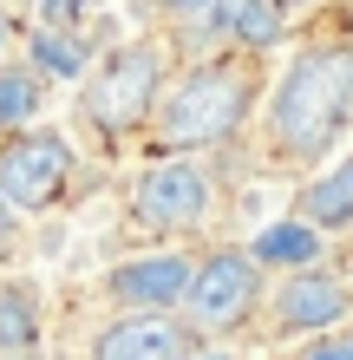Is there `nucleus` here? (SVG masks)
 <instances>
[{
	"label": "nucleus",
	"mask_w": 353,
	"mask_h": 360,
	"mask_svg": "<svg viewBox=\"0 0 353 360\" xmlns=\"http://www.w3.org/2000/svg\"><path fill=\"white\" fill-rule=\"evenodd\" d=\"M347 131H353V39H334V46L321 39V46L295 53V66L268 86L262 144L288 171H314L334 158Z\"/></svg>",
	"instance_id": "1"
},
{
	"label": "nucleus",
	"mask_w": 353,
	"mask_h": 360,
	"mask_svg": "<svg viewBox=\"0 0 353 360\" xmlns=\"http://www.w3.org/2000/svg\"><path fill=\"white\" fill-rule=\"evenodd\" d=\"M255 98H262V53H242V46H222L210 59H197L190 72L164 79L157 92V112L144 124L157 158H197V151H216L229 144L248 118H255Z\"/></svg>",
	"instance_id": "2"
},
{
	"label": "nucleus",
	"mask_w": 353,
	"mask_h": 360,
	"mask_svg": "<svg viewBox=\"0 0 353 360\" xmlns=\"http://www.w3.org/2000/svg\"><path fill=\"white\" fill-rule=\"evenodd\" d=\"M157 92H164V46L157 39H131V46H118V53H105L92 66V79H86V124L118 144V138H131V131L151 124Z\"/></svg>",
	"instance_id": "3"
},
{
	"label": "nucleus",
	"mask_w": 353,
	"mask_h": 360,
	"mask_svg": "<svg viewBox=\"0 0 353 360\" xmlns=\"http://www.w3.org/2000/svg\"><path fill=\"white\" fill-rule=\"evenodd\" d=\"M262 262L255 249L242 243H222L210 249V256H197V275H190V295H183V321H190L197 334H236L255 321L262 308Z\"/></svg>",
	"instance_id": "4"
},
{
	"label": "nucleus",
	"mask_w": 353,
	"mask_h": 360,
	"mask_svg": "<svg viewBox=\"0 0 353 360\" xmlns=\"http://www.w3.org/2000/svg\"><path fill=\"white\" fill-rule=\"evenodd\" d=\"M79 158L72 144L46 131V124H20V131L0 138V197H7L20 217H46L72 197Z\"/></svg>",
	"instance_id": "5"
},
{
	"label": "nucleus",
	"mask_w": 353,
	"mask_h": 360,
	"mask_svg": "<svg viewBox=\"0 0 353 360\" xmlns=\"http://www.w3.org/2000/svg\"><path fill=\"white\" fill-rule=\"evenodd\" d=\"M210 210H216V184L210 171H203L197 158H157V164H144L138 184H131V217L144 229H157V236H190V229L210 223Z\"/></svg>",
	"instance_id": "6"
},
{
	"label": "nucleus",
	"mask_w": 353,
	"mask_h": 360,
	"mask_svg": "<svg viewBox=\"0 0 353 360\" xmlns=\"http://www.w3.org/2000/svg\"><path fill=\"white\" fill-rule=\"evenodd\" d=\"M353 314V288L340 275H327L321 262L307 269H288V282L275 288L268 302V334L275 341H301V334H327V328H347Z\"/></svg>",
	"instance_id": "7"
},
{
	"label": "nucleus",
	"mask_w": 353,
	"mask_h": 360,
	"mask_svg": "<svg viewBox=\"0 0 353 360\" xmlns=\"http://www.w3.org/2000/svg\"><path fill=\"white\" fill-rule=\"evenodd\" d=\"M197 354V328L177 308H118L92 334V360H183Z\"/></svg>",
	"instance_id": "8"
},
{
	"label": "nucleus",
	"mask_w": 353,
	"mask_h": 360,
	"mask_svg": "<svg viewBox=\"0 0 353 360\" xmlns=\"http://www.w3.org/2000/svg\"><path fill=\"white\" fill-rule=\"evenodd\" d=\"M190 275H197V256H183V249L124 256V262L105 275V302H112V308H177V314H183Z\"/></svg>",
	"instance_id": "9"
},
{
	"label": "nucleus",
	"mask_w": 353,
	"mask_h": 360,
	"mask_svg": "<svg viewBox=\"0 0 353 360\" xmlns=\"http://www.w3.org/2000/svg\"><path fill=\"white\" fill-rule=\"evenodd\" d=\"M216 27L242 53H275L288 33V0H216Z\"/></svg>",
	"instance_id": "10"
},
{
	"label": "nucleus",
	"mask_w": 353,
	"mask_h": 360,
	"mask_svg": "<svg viewBox=\"0 0 353 360\" xmlns=\"http://www.w3.org/2000/svg\"><path fill=\"white\" fill-rule=\"evenodd\" d=\"M295 217L314 223L321 236H327V229H353V158L334 164V171L314 164V177L295 190Z\"/></svg>",
	"instance_id": "11"
},
{
	"label": "nucleus",
	"mask_w": 353,
	"mask_h": 360,
	"mask_svg": "<svg viewBox=\"0 0 353 360\" xmlns=\"http://www.w3.org/2000/svg\"><path fill=\"white\" fill-rule=\"evenodd\" d=\"M39 328H46V314H39V288L7 275L0 282V354H33L39 347Z\"/></svg>",
	"instance_id": "12"
},
{
	"label": "nucleus",
	"mask_w": 353,
	"mask_h": 360,
	"mask_svg": "<svg viewBox=\"0 0 353 360\" xmlns=\"http://www.w3.org/2000/svg\"><path fill=\"white\" fill-rule=\"evenodd\" d=\"M248 249H255L262 269H307V262H321V229L301 223V217H288V223H268Z\"/></svg>",
	"instance_id": "13"
},
{
	"label": "nucleus",
	"mask_w": 353,
	"mask_h": 360,
	"mask_svg": "<svg viewBox=\"0 0 353 360\" xmlns=\"http://www.w3.org/2000/svg\"><path fill=\"white\" fill-rule=\"evenodd\" d=\"M39 105H46V79L33 66H0V138L20 131V124H33Z\"/></svg>",
	"instance_id": "14"
},
{
	"label": "nucleus",
	"mask_w": 353,
	"mask_h": 360,
	"mask_svg": "<svg viewBox=\"0 0 353 360\" xmlns=\"http://www.w3.org/2000/svg\"><path fill=\"white\" fill-rule=\"evenodd\" d=\"M33 59H39V72H59V79L86 72V46H72V39H59V33H39L33 39Z\"/></svg>",
	"instance_id": "15"
},
{
	"label": "nucleus",
	"mask_w": 353,
	"mask_h": 360,
	"mask_svg": "<svg viewBox=\"0 0 353 360\" xmlns=\"http://www.w3.org/2000/svg\"><path fill=\"white\" fill-rule=\"evenodd\" d=\"M301 360H353V334L327 328V334H314V347H307Z\"/></svg>",
	"instance_id": "16"
},
{
	"label": "nucleus",
	"mask_w": 353,
	"mask_h": 360,
	"mask_svg": "<svg viewBox=\"0 0 353 360\" xmlns=\"http://www.w3.org/2000/svg\"><path fill=\"white\" fill-rule=\"evenodd\" d=\"M171 20H197V13H216V0H157Z\"/></svg>",
	"instance_id": "17"
},
{
	"label": "nucleus",
	"mask_w": 353,
	"mask_h": 360,
	"mask_svg": "<svg viewBox=\"0 0 353 360\" xmlns=\"http://www.w3.org/2000/svg\"><path fill=\"white\" fill-rule=\"evenodd\" d=\"M13 236H20V210H13L7 197H0V256L13 249Z\"/></svg>",
	"instance_id": "18"
},
{
	"label": "nucleus",
	"mask_w": 353,
	"mask_h": 360,
	"mask_svg": "<svg viewBox=\"0 0 353 360\" xmlns=\"http://www.w3.org/2000/svg\"><path fill=\"white\" fill-rule=\"evenodd\" d=\"M7 46H13V13L0 7V59H7Z\"/></svg>",
	"instance_id": "19"
},
{
	"label": "nucleus",
	"mask_w": 353,
	"mask_h": 360,
	"mask_svg": "<svg viewBox=\"0 0 353 360\" xmlns=\"http://www.w3.org/2000/svg\"><path fill=\"white\" fill-rule=\"evenodd\" d=\"M183 360H242V354H183Z\"/></svg>",
	"instance_id": "20"
},
{
	"label": "nucleus",
	"mask_w": 353,
	"mask_h": 360,
	"mask_svg": "<svg viewBox=\"0 0 353 360\" xmlns=\"http://www.w3.org/2000/svg\"><path fill=\"white\" fill-rule=\"evenodd\" d=\"M288 7H295V0H288Z\"/></svg>",
	"instance_id": "21"
}]
</instances>
